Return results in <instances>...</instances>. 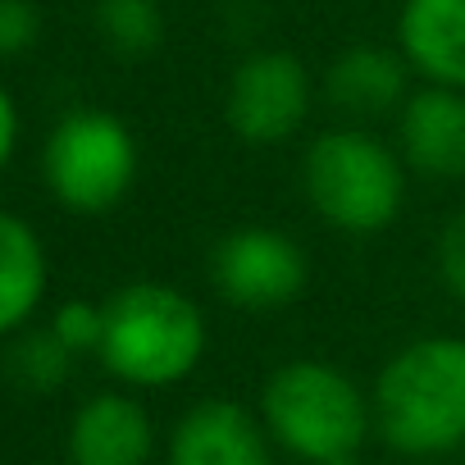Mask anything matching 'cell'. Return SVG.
<instances>
[{"instance_id": "6da1fadb", "label": "cell", "mask_w": 465, "mask_h": 465, "mask_svg": "<svg viewBox=\"0 0 465 465\" xmlns=\"http://www.w3.org/2000/svg\"><path fill=\"white\" fill-rule=\"evenodd\" d=\"M374 429L401 456H442L465 442V338L406 342L374 379Z\"/></svg>"}, {"instance_id": "7a4b0ae2", "label": "cell", "mask_w": 465, "mask_h": 465, "mask_svg": "<svg viewBox=\"0 0 465 465\" xmlns=\"http://www.w3.org/2000/svg\"><path fill=\"white\" fill-rule=\"evenodd\" d=\"M101 365L128 388H169L183 383L205 356V315L201 306L155 279L124 283L101 306Z\"/></svg>"}, {"instance_id": "3957f363", "label": "cell", "mask_w": 465, "mask_h": 465, "mask_svg": "<svg viewBox=\"0 0 465 465\" xmlns=\"http://www.w3.org/2000/svg\"><path fill=\"white\" fill-rule=\"evenodd\" d=\"M261 424L292 456L324 465L361 451L374 411L342 370L324 361H288L261 392Z\"/></svg>"}, {"instance_id": "277c9868", "label": "cell", "mask_w": 465, "mask_h": 465, "mask_svg": "<svg viewBox=\"0 0 465 465\" xmlns=\"http://www.w3.org/2000/svg\"><path fill=\"white\" fill-rule=\"evenodd\" d=\"M302 187L324 223H333L338 232L370 238L401 214L406 164L379 137L361 128H333L306 146Z\"/></svg>"}, {"instance_id": "5b68a950", "label": "cell", "mask_w": 465, "mask_h": 465, "mask_svg": "<svg viewBox=\"0 0 465 465\" xmlns=\"http://www.w3.org/2000/svg\"><path fill=\"white\" fill-rule=\"evenodd\" d=\"M42 173L64 210L105 214L137 183V137L110 110H74L51 128Z\"/></svg>"}, {"instance_id": "8992f818", "label": "cell", "mask_w": 465, "mask_h": 465, "mask_svg": "<svg viewBox=\"0 0 465 465\" xmlns=\"http://www.w3.org/2000/svg\"><path fill=\"white\" fill-rule=\"evenodd\" d=\"M311 101V74L292 51H252L228 78L223 114L247 146H279L306 124Z\"/></svg>"}, {"instance_id": "52a82bcc", "label": "cell", "mask_w": 465, "mask_h": 465, "mask_svg": "<svg viewBox=\"0 0 465 465\" xmlns=\"http://www.w3.org/2000/svg\"><path fill=\"white\" fill-rule=\"evenodd\" d=\"M306 256L279 228L247 223L232 228L210 252V279L228 306L242 311H279L306 288Z\"/></svg>"}, {"instance_id": "ba28073f", "label": "cell", "mask_w": 465, "mask_h": 465, "mask_svg": "<svg viewBox=\"0 0 465 465\" xmlns=\"http://www.w3.org/2000/svg\"><path fill=\"white\" fill-rule=\"evenodd\" d=\"M397 142L406 169L438 183L465 178V92L438 83L411 92L397 114Z\"/></svg>"}, {"instance_id": "9c48e42d", "label": "cell", "mask_w": 465, "mask_h": 465, "mask_svg": "<svg viewBox=\"0 0 465 465\" xmlns=\"http://www.w3.org/2000/svg\"><path fill=\"white\" fill-rule=\"evenodd\" d=\"M169 465H274L270 429L238 401H196L169 433Z\"/></svg>"}, {"instance_id": "30bf717a", "label": "cell", "mask_w": 465, "mask_h": 465, "mask_svg": "<svg viewBox=\"0 0 465 465\" xmlns=\"http://www.w3.org/2000/svg\"><path fill=\"white\" fill-rule=\"evenodd\" d=\"M155 447L151 415L128 392H96L78 406L69 424L74 465H146Z\"/></svg>"}, {"instance_id": "8fae6325", "label": "cell", "mask_w": 465, "mask_h": 465, "mask_svg": "<svg viewBox=\"0 0 465 465\" xmlns=\"http://www.w3.org/2000/svg\"><path fill=\"white\" fill-rule=\"evenodd\" d=\"M397 46L424 83L465 92V0H406Z\"/></svg>"}, {"instance_id": "7c38bea8", "label": "cell", "mask_w": 465, "mask_h": 465, "mask_svg": "<svg viewBox=\"0 0 465 465\" xmlns=\"http://www.w3.org/2000/svg\"><path fill=\"white\" fill-rule=\"evenodd\" d=\"M406 55L383 46H351L329 64L324 92L351 119H379L406 105Z\"/></svg>"}, {"instance_id": "4fadbf2b", "label": "cell", "mask_w": 465, "mask_h": 465, "mask_svg": "<svg viewBox=\"0 0 465 465\" xmlns=\"http://www.w3.org/2000/svg\"><path fill=\"white\" fill-rule=\"evenodd\" d=\"M46 247L37 228L10 210H0V338L24 329L46 297Z\"/></svg>"}, {"instance_id": "5bb4252c", "label": "cell", "mask_w": 465, "mask_h": 465, "mask_svg": "<svg viewBox=\"0 0 465 465\" xmlns=\"http://www.w3.org/2000/svg\"><path fill=\"white\" fill-rule=\"evenodd\" d=\"M96 24L119 55H151L164 42V15L155 0H101Z\"/></svg>"}, {"instance_id": "9a60e30c", "label": "cell", "mask_w": 465, "mask_h": 465, "mask_svg": "<svg viewBox=\"0 0 465 465\" xmlns=\"http://www.w3.org/2000/svg\"><path fill=\"white\" fill-rule=\"evenodd\" d=\"M15 374L33 388V392H55L64 379H69V370H74V351L46 329V333H33V338H24L19 347H15Z\"/></svg>"}, {"instance_id": "2e32d148", "label": "cell", "mask_w": 465, "mask_h": 465, "mask_svg": "<svg viewBox=\"0 0 465 465\" xmlns=\"http://www.w3.org/2000/svg\"><path fill=\"white\" fill-rule=\"evenodd\" d=\"M101 329H105V315L101 306L92 302H64L55 315H51V333L78 356V351H96L101 347Z\"/></svg>"}, {"instance_id": "e0dca14e", "label": "cell", "mask_w": 465, "mask_h": 465, "mask_svg": "<svg viewBox=\"0 0 465 465\" xmlns=\"http://www.w3.org/2000/svg\"><path fill=\"white\" fill-rule=\"evenodd\" d=\"M438 274L456 302H465V205L438 232Z\"/></svg>"}, {"instance_id": "ac0fdd59", "label": "cell", "mask_w": 465, "mask_h": 465, "mask_svg": "<svg viewBox=\"0 0 465 465\" xmlns=\"http://www.w3.org/2000/svg\"><path fill=\"white\" fill-rule=\"evenodd\" d=\"M42 33V15L33 0H0V60L24 55Z\"/></svg>"}, {"instance_id": "d6986e66", "label": "cell", "mask_w": 465, "mask_h": 465, "mask_svg": "<svg viewBox=\"0 0 465 465\" xmlns=\"http://www.w3.org/2000/svg\"><path fill=\"white\" fill-rule=\"evenodd\" d=\"M15 142H19V110H15V96L5 92V83H0V169L10 164Z\"/></svg>"}, {"instance_id": "ffe728a7", "label": "cell", "mask_w": 465, "mask_h": 465, "mask_svg": "<svg viewBox=\"0 0 465 465\" xmlns=\"http://www.w3.org/2000/svg\"><path fill=\"white\" fill-rule=\"evenodd\" d=\"M324 465H361L356 456H338V460H324Z\"/></svg>"}]
</instances>
